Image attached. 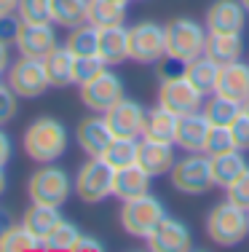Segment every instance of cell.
I'll list each match as a JSON object with an SVG mask.
<instances>
[{"label":"cell","instance_id":"20","mask_svg":"<svg viewBox=\"0 0 249 252\" xmlns=\"http://www.w3.org/2000/svg\"><path fill=\"white\" fill-rule=\"evenodd\" d=\"M215 94H222V97H230L244 105V99H249V64L241 62V59L222 64Z\"/></svg>","mask_w":249,"mask_h":252},{"label":"cell","instance_id":"6","mask_svg":"<svg viewBox=\"0 0 249 252\" xmlns=\"http://www.w3.org/2000/svg\"><path fill=\"white\" fill-rule=\"evenodd\" d=\"M112 180H115V169L102 158V156H88L83 161L78 175H75V196L83 204H99L112 196Z\"/></svg>","mask_w":249,"mask_h":252},{"label":"cell","instance_id":"19","mask_svg":"<svg viewBox=\"0 0 249 252\" xmlns=\"http://www.w3.org/2000/svg\"><path fill=\"white\" fill-rule=\"evenodd\" d=\"M97 57L102 59L108 67H118V64L126 62V59H129V30L123 25L99 30Z\"/></svg>","mask_w":249,"mask_h":252},{"label":"cell","instance_id":"34","mask_svg":"<svg viewBox=\"0 0 249 252\" xmlns=\"http://www.w3.org/2000/svg\"><path fill=\"white\" fill-rule=\"evenodd\" d=\"M81 233L83 231L75 223L62 220V223L43 239V250H49V252H73V247H75V242H78Z\"/></svg>","mask_w":249,"mask_h":252},{"label":"cell","instance_id":"11","mask_svg":"<svg viewBox=\"0 0 249 252\" xmlns=\"http://www.w3.org/2000/svg\"><path fill=\"white\" fill-rule=\"evenodd\" d=\"M158 105H164L174 116H185V113H195L204 107V94L193 86L185 73L166 75L158 86Z\"/></svg>","mask_w":249,"mask_h":252},{"label":"cell","instance_id":"38","mask_svg":"<svg viewBox=\"0 0 249 252\" xmlns=\"http://www.w3.org/2000/svg\"><path fill=\"white\" fill-rule=\"evenodd\" d=\"M16 113H19V94L8 83H0V126L11 124Z\"/></svg>","mask_w":249,"mask_h":252},{"label":"cell","instance_id":"13","mask_svg":"<svg viewBox=\"0 0 249 252\" xmlns=\"http://www.w3.org/2000/svg\"><path fill=\"white\" fill-rule=\"evenodd\" d=\"M16 51L19 57H32V59H43L56 43V30L54 22L46 25H32V22H22L19 35H16Z\"/></svg>","mask_w":249,"mask_h":252},{"label":"cell","instance_id":"37","mask_svg":"<svg viewBox=\"0 0 249 252\" xmlns=\"http://www.w3.org/2000/svg\"><path fill=\"white\" fill-rule=\"evenodd\" d=\"M108 67V64L102 62V59L94 54V57H75L73 62V78H75V86H83L86 81H91L97 73H102V70Z\"/></svg>","mask_w":249,"mask_h":252},{"label":"cell","instance_id":"28","mask_svg":"<svg viewBox=\"0 0 249 252\" xmlns=\"http://www.w3.org/2000/svg\"><path fill=\"white\" fill-rule=\"evenodd\" d=\"M88 25H94L97 30L102 27H115L126 22V5L115 3V0H88Z\"/></svg>","mask_w":249,"mask_h":252},{"label":"cell","instance_id":"21","mask_svg":"<svg viewBox=\"0 0 249 252\" xmlns=\"http://www.w3.org/2000/svg\"><path fill=\"white\" fill-rule=\"evenodd\" d=\"M150 180L153 177L147 175L139 164L115 169L112 196H115L118 201H129V199H137V196H145V193H150Z\"/></svg>","mask_w":249,"mask_h":252},{"label":"cell","instance_id":"29","mask_svg":"<svg viewBox=\"0 0 249 252\" xmlns=\"http://www.w3.org/2000/svg\"><path fill=\"white\" fill-rule=\"evenodd\" d=\"M201 110L212 121V126H230L244 113V105L230 97H222V94H209V99H206V105Z\"/></svg>","mask_w":249,"mask_h":252},{"label":"cell","instance_id":"39","mask_svg":"<svg viewBox=\"0 0 249 252\" xmlns=\"http://www.w3.org/2000/svg\"><path fill=\"white\" fill-rule=\"evenodd\" d=\"M228 199L236 201L239 207H244L247 212H249V166H247L244 172H241V177L228 188Z\"/></svg>","mask_w":249,"mask_h":252},{"label":"cell","instance_id":"8","mask_svg":"<svg viewBox=\"0 0 249 252\" xmlns=\"http://www.w3.org/2000/svg\"><path fill=\"white\" fill-rule=\"evenodd\" d=\"M166 57V32L158 22H137L129 27V59L137 64H156Z\"/></svg>","mask_w":249,"mask_h":252},{"label":"cell","instance_id":"3","mask_svg":"<svg viewBox=\"0 0 249 252\" xmlns=\"http://www.w3.org/2000/svg\"><path fill=\"white\" fill-rule=\"evenodd\" d=\"M164 32H166V57L177 64H188L204 54L209 30L201 22L191 19V16H177V19L164 25Z\"/></svg>","mask_w":249,"mask_h":252},{"label":"cell","instance_id":"22","mask_svg":"<svg viewBox=\"0 0 249 252\" xmlns=\"http://www.w3.org/2000/svg\"><path fill=\"white\" fill-rule=\"evenodd\" d=\"M204 54L209 59H215L220 67L230 62H239L241 54H244V38H241V32H209Z\"/></svg>","mask_w":249,"mask_h":252},{"label":"cell","instance_id":"31","mask_svg":"<svg viewBox=\"0 0 249 252\" xmlns=\"http://www.w3.org/2000/svg\"><path fill=\"white\" fill-rule=\"evenodd\" d=\"M139 156V140L137 137H115L108 145V151L102 153V158L108 161L112 169H123V166H134Z\"/></svg>","mask_w":249,"mask_h":252},{"label":"cell","instance_id":"17","mask_svg":"<svg viewBox=\"0 0 249 252\" xmlns=\"http://www.w3.org/2000/svg\"><path fill=\"white\" fill-rule=\"evenodd\" d=\"M247 8L241 0H215L206 8V30L209 32H244Z\"/></svg>","mask_w":249,"mask_h":252},{"label":"cell","instance_id":"2","mask_svg":"<svg viewBox=\"0 0 249 252\" xmlns=\"http://www.w3.org/2000/svg\"><path fill=\"white\" fill-rule=\"evenodd\" d=\"M204 228L217 247H236L249 236V212L230 199L217 201L206 212Z\"/></svg>","mask_w":249,"mask_h":252},{"label":"cell","instance_id":"33","mask_svg":"<svg viewBox=\"0 0 249 252\" xmlns=\"http://www.w3.org/2000/svg\"><path fill=\"white\" fill-rule=\"evenodd\" d=\"M35 250H43V242L35 233H29L22 223L8 225L0 233V252H35Z\"/></svg>","mask_w":249,"mask_h":252},{"label":"cell","instance_id":"26","mask_svg":"<svg viewBox=\"0 0 249 252\" xmlns=\"http://www.w3.org/2000/svg\"><path fill=\"white\" fill-rule=\"evenodd\" d=\"M62 212H59V207H49V204H29L25 209V215H22V225L27 228L29 233H35V236L43 242L46 236H49L54 228L62 223Z\"/></svg>","mask_w":249,"mask_h":252},{"label":"cell","instance_id":"15","mask_svg":"<svg viewBox=\"0 0 249 252\" xmlns=\"http://www.w3.org/2000/svg\"><path fill=\"white\" fill-rule=\"evenodd\" d=\"M212 121L204 116V110L185 113L177 118V134H174V145L185 153H204V142L209 137Z\"/></svg>","mask_w":249,"mask_h":252},{"label":"cell","instance_id":"49","mask_svg":"<svg viewBox=\"0 0 249 252\" xmlns=\"http://www.w3.org/2000/svg\"><path fill=\"white\" fill-rule=\"evenodd\" d=\"M115 3H123V5H126V3H129V0H115Z\"/></svg>","mask_w":249,"mask_h":252},{"label":"cell","instance_id":"10","mask_svg":"<svg viewBox=\"0 0 249 252\" xmlns=\"http://www.w3.org/2000/svg\"><path fill=\"white\" fill-rule=\"evenodd\" d=\"M5 78H8L5 83H8L22 99H38L51 89L49 75H46V67H43V59L19 57L16 62H11Z\"/></svg>","mask_w":249,"mask_h":252},{"label":"cell","instance_id":"7","mask_svg":"<svg viewBox=\"0 0 249 252\" xmlns=\"http://www.w3.org/2000/svg\"><path fill=\"white\" fill-rule=\"evenodd\" d=\"M164 218H166V207H164V201L153 193L129 199V201H123V207H121V225H123V231L134 239H147Z\"/></svg>","mask_w":249,"mask_h":252},{"label":"cell","instance_id":"23","mask_svg":"<svg viewBox=\"0 0 249 252\" xmlns=\"http://www.w3.org/2000/svg\"><path fill=\"white\" fill-rule=\"evenodd\" d=\"M177 118L164 105H156L145 110V124H142V140H156V142H174L177 134Z\"/></svg>","mask_w":249,"mask_h":252},{"label":"cell","instance_id":"1","mask_svg":"<svg viewBox=\"0 0 249 252\" xmlns=\"http://www.w3.org/2000/svg\"><path fill=\"white\" fill-rule=\"evenodd\" d=\"M67 142H70L67 126L51 116L35 118L25 129V137H22L25 153L38 164H54L56 158H62L64 151H67Z\"/></svg>","mask_w":249,"mask_h":252},{"label":"cell","instance_id":"35","mask_svg":"<svg viewBox=\"0 0 249 252\" xmlns=\"http://www.w3.org/2000/svg\"><path fill=\"white\" fill-rule=\"evenodd\" d=\"M16 16H19L22 22L46 25V22H51V0H19Z\"/></svg>","mask_w":249,"mask_h":252},{"label":"cell","instance_id":"12","mask_svg":"<svg viewBox=\"0 0 249 252\" xmlns=\"http://www.w3.org/2000/svg\"><path fill=\"white\" fill-rule=\"evenodd\" d=\"M110 131L115 137H142V124H145V107L137 99H118L108 113H102Z\"/></svg>","mask_w":249,"mask_h":252},{"label":"cell","instance_id":"43","mask_svg":"<svg viewBox=\"0 0 249 252\" xmlns=\"http://www.w3.org/2000/svg\"><path fill=\"white\" fill-rule=\"evenodd\" d=\"M11 153H14V145H11V137L8 131L0 126V166H5L11 161Z\"/></svg>","mask_w":249,"mask_h":252},{"label":"cell","instance_id":"30","mask_svg":"<svg viewBox=\"0 0 249 252\" xmlns=\"http://www.w3.org/2000/svg\"><path fill=\"white\" fill-rule=\"evenodd\" d=\"M88 0H51V22L56 27L73 30L86 22Z\"/></svg>","mask_w":249,"mask_h":252},{"label":"cell","instance_id":"45","mask_svg":"<svg viewBox=\"0 0 249 252\" xmlns=\"http://www.w3.org/2000/svg\"><path fill=\"white\" fill-rule=\"evenodd\" d=\"M16 5H19V0H0V16L3 14H16Z\"/></svg>","mask_w":249,"mask_h":252},{"label":"cell","instance_id":"9","mask_svg":"<svg viewBox=\"0 0 249 252\" xmlns=\"http://www.w3.org/2000/svg\"><path fill=\"white\" fill-rule=\"evenodd\" d=\"M78 89H81L83 107L91 113H108L118 99H123V92H126L121 75L112 67H105L102 73H97L91 81H86Z\"/></svg>","mask_w":249,"mask_h":252},{"label":"cell","instance_id":"18","mask_svg":"<svg viewBox=\"0 0 249 252\" xmlns=\"http://www.w3.org/2000/svg\"><path fill=\"white\" fill-rule=\"evenodd\" d=\"M174 142H156V140H139V156L137 164L147 172L150 177H164L171 172L177 156H174Z\"/></svg>","mask_w":249,"mask_h":252},{"label":"cell","instance_id":"41","mask_svg":"<svg viewBox=\"0 0 249 252\" xmlns=\"http://www.w3.org/2000/svg\"><path fill=\"white\" fill-rule=\"evenodd\" d=\"M19 27H22V19L16 14H3L0 16V40L8 46L16 43V35H19Z\"/></svg>","mask_w":249,"mask_h":252},{"label":"cell","instance_id":"5","mask_svg":"<svg viewBox=\"0 0 249 252\" xmlns=\"http://www.w3.org/2000/svg\"><path fill=\"white\" fill-rule=\"evenodd\" d=\"M169 180L177 193L185 196H204L212 188H217L212 177V161L206 153H188L177 158L169 172Z\"/></svg>","mask_w":249,"mask_h":252},{"label":"cell","instance_id":"4","mask_svg":"<svg viewBox=\"0 0 249 252\" xmlns=\"http://www.w3.org/2000/svg\"><path fill=\"white\" fill-rule=\"evenodd\" d=\"M73 193H75L73 177L67 175V169H62L56 164H40L27 180V196L35 204H49V207L62 209Z\"/></svg>","mask_w":249,"mask_h":252},{"label":"cell","instance_id":"24","mask_svg":"<svg viewBox=\"0 0 249 252\" xmlns=\"http://www.w3.org/2000/svg\"><path fill=\"white\" fill-rule=\"evenodd\" d=\"M73 62H75V57L67 51V46H54V49L43 57V67H46V75H49L51 89L75 86Z\"/></svg>","mask_w":249,"mask_h":252},{"label":"cell","instance_id":"32","mask_svg":"<svg viewBox=\"0 0 249 252\" xmlns=\"http://www.w3.org/2000/svg\"><path fill=\"white\" fill-rule=\"evenodd\" d=\"M97 43H99V30L94 25H88V22L73 27L67 40H64V46H67V51L73 57H94L97 54Z\"/></svg>","mask_w":249,"mask_h":252},{"label":"cell","instance_id":"46","mask_svg":"<svg viewBox=\"0 0 249 252\" xmlns=\"http://www.w3.org/2000/svg\"><path fill=\"white\" fill-rule=\"evenodd\" d=\"M5 188H8V175H5V166H0V196L5 193Z\"/></svg>","mask_w":249,"mask_h":252},{"label":"cell","instance_id":"44","mask_svg":"<svg viewBox=\"0 0 249 252\" xmlns=\"http://www.w3.org/2000/svg\"><path fill=\"white\" fill-rule=\"evenodd\" d=\"M8 67H11V46L0 40V75L8 73Z\"/></svg>","mask_w":249,"mask_h":252},{"label":"cell","instance_id":"42","mask_svg":"<svg viewBox=\"0 0 249 252\" xmlns=\"http://www.w3.org/2000/svg\"><path fill=\"white\" fill-rule=\"evenodd\" d=\"M102 250H105V244L99 242V239L88 236V233H81L75 247H73V252H102Z\"/></svg>","mask_w":249,"mask_h":252},{"label":"cell","instance_id":"40","mask_svg":"<svg viewBox=\"0 0 249 252\" xmlns=\"http://www.w3.org/2000/svg\"><path fill=\"white\" fill-rule=\"evenodd\" d=\"M228 129H230V137H233L236 148H239V151H249V116L247 113H241Z\"/></svg>","mask_w":249,"mask_h":252},{"label":"cell","instance_id":"50","mask_svg":"<svg viewBox=\"0 0 249 252\" xmlns=\"http://www.w3.org/2000/svg\"><path fill=\"white\" fill-rule=\"evenodd\" d=\"M139 3H142V0H139Z\"/></svg>","mask_w":249,"mask_h":252},{"label":"cell","instance_id":"27","mask_svg":"<svg viewBox=\"0 0 249 252\" xmlns=\"http://www.w3.org/2000/svg\"><path fill=\"white\" fill-rule=\"evenodd\" d=\"M188 78H191V83L195 89H198L204 97H209V94H215L217 89V78H220V64L215 62V59H209L206 54H201V57H195L193 62L185 64V70H182Z\"/></svg>","mask_w":249,"mask_h":252},{"label":"cell","instance_id":"25","mask_svg":"<svg viewBox=\"0 0 249 252\" xmlns=\"http://www.w3.org/2000/svg\"><path fill=\"white\" fill-rule=\"evenodd\" d=\"M212 177H215V185L222 190H228L236 180L241 177V172L247 169V158H244V151H228V153H220V156H212Z\"/></svg>","mask_w":249,"mask_h":252},{"label":"cell","instance_id":"47","mask_svg":"<svg viewBox=\"0 0 249 252\" xmlns=\"http://www.w3.org/2000/svg\"><path fill=\"white\" fill-rule=\"evenodd\" d=\"M244 113L249 116V99H244Z\"/></svg>","mask_w":249,"mask_h":252},{"label":"cell","instance_id":"48","mask_svg":"<svg viewBox=\"0 0 249 252\" xmlns=\"http://www.w3.org/2000/svg\"><path fill=\"white\" fill-rule=\"evenodd\" d=\"M241 5L247 8V14H249V0H241Z\"/></svg>","mask_w":249,"mask_h":252},{"label":"cell","instance_id":"14","mask_svg":"<svg viewBox=\"0 0 249 252\" xmlns=\"http://www.w3.org/2000/svg\"><path fill=\"white\" fill-rule=\"evenodd\" d=\"M145 242L150 252H185V250H191V228L182 220L166 215Z\"/></svg>","mask_w":249,"mask_h":252},{"label":"cell","instance_id":"16","mask_svg":"<svg viewBox=\"0 0 249 252\" xmlns=\"http://www.w3.org/2000/svg\"><path fill=\"white\" fill-rule=\"evenodd\" d=\"M75 140H78V148L86 156H102L108 151V145L115 140V134L110 131L108 121H105L102 113H91L88 118H83L75 129Z\"/></svg>","mask_w":249,"mask_h":252},{"label":"cell","instance_id":"36","mask_svg":"<svg viewBox=\"0 0 249 252\" xmlns=\"http://www.w3.org/2000/svg\"><path fill=\"white\" fill-rule=\"evenodd\" d=\"M228 151H236L230 129L228 126H212L209 137H206V142H204V153L212 158V156H220V153H228Z\"/></svg>","mask_w":249,"mask_h":252}]
</instances>
